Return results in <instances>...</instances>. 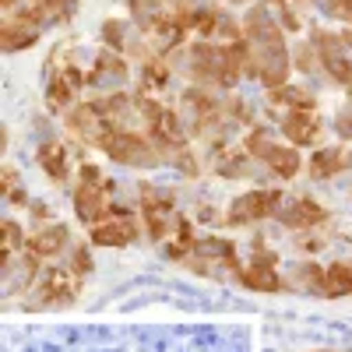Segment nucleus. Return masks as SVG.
Segmentation results:
<instances>
[{
    "label": "nucleus",
    "mask_w": 352,
    "mask_h": 352,
    "mask_svg": "<svg viewBox=\"0 0 352 352\" xmlns=\"http://www.w3.org/2000/svg\"><path fill=\"white\" fill-rule=\"evenodd\" d=\"M282 131L292 144H314L320 138V120L314 109H289V116L282 120Z\"/></svg>",
    "instance_id": "obj_10"
},
{
    "label": "nucleus",
    "mask_w": 352,
    "mask_h": 352,
    "mask_svg": "<svg viewBox=\"0 0 352 352\" xmlns=\"http://www.w3.org/2000/svg\"><path fill=\"white\" fill-rule=\"evenodd\" d=\"M264 162H268V169L275 176H282V180H292V176L300 173V155H296V148H289V144H278Z\"/></svg>",
    "instance_id": "obj_16"
},
{
    "label": "nucleus",
    "mask_w": 352,
    "mask_h": 352,
    "mask_svg": "<svg viewBox=\"0 0 352 352\" xmlns=\"http://www.w3.org/2000/svg\"><path fill=\"white\" fill-rule=\"evenodd\" d=\"M282 208V194L278 190H250L240 194L236 201L229 204V226H247V222H261L272 219Z\"/></svg>",
    "instance_id": "obj_4"
},
{
    "label": "nucleus",
    "mask_w": 352,
    "mask_h": 352,
    "mask_svg": "<svg viewBox=\"0 0 352 352\" xmlns=\"http://www.w3.org/2000/svg\"><path fill=\"white\" fill-rule=\"evenodd\" d=\"M36 43H39V28L21 25L11 14H4V36H0L4 53H18V50H28V46H36Z\"/></svg>",
    "instance_id": "obj_13"
},
{
    "label": "nucleus",
    "mask_w": 352,
    "mask_h": 352,
    "mask_svg": "<svg viewBox=\"0 0 352 352\" xmlns=\"http://www.w3.org/2000/svg\"><path fill=\"white\" fill-rule=\"evenodd\" d=\"M324 219H328V212L310 197H296V201H289V204L278 208V222L289 226V229H310V226L324 222Z\"/></svg>",
    "instance_id": "obj_9"
},
{
    "label": "nucleus",
    "mask_w": 352,
    "mask_h": 352,
    "mask_svg": "<svg viewBox=\"0 0 352 352\" xmlns=\"http://www.w3.org/2000/svg\"><path fill=\"white\" fill-rule=\"evenodd\" d=\"M36 162L46 173V180H53L56 187L71 176V148L64 141H43L36 148Z\"/></svg>",
    "instance_id": "obj_7"
},
{
    "label": "nucleus",
    "mask_w": 352,
    "mask_h": 352,
    "mask_svg": "<svg viewBox=\"0 0 352 352\" xmlns=\"http://www.w3.org/2000/svg\"><path fill=\"white\" fill-rule=\"evenodd\" d=\"M342 43H345V50H352V28H345V32H342Z\"/></svg>",
    "instance_id": "obj_21"
},
{
    "label": "nucleus",
    "mask_w": 352,
    "mask_h": 352,
    "mask_svg": "<svg viewBox=\"0 0 352 352\" xmlns=\"http://www.w3.org/2000/svg\"><path fill=\"white\" fill-rule=\"evenodd\" d=\"M328 67V78L331 81H342V85H352V64H349V56H331V60H320Z\"/></svg>",
    "instance_id": "obj_17"
},
{
    "label": "nucleus",
    "mask_w": 352,
    "mask_h": 352,
    "mask_svg": "<svg viewBox=\"0 0 352 352\" xmlns=\"http://www.w3.org/2000/svg\"><path fill=\"white\" fill-rule=\"evenodd\" d=\"M67 268H71L78 278H85L88 272H92V250H88V247H74V250H71V264H67Z\"/></svg>",
    "instance_id": "obj_18"
},
{
    "label": "nucleus",
    "mask_w": 352,
    "mask_h": 352,
    "mask_svg": "<svg viewBox=\"0 0 352 352\" xmlns=\"http://www.w3.org/2000/svg\"><path fill=\"white\" fill-rule=\"evenodd\" d=\"M127 36H131V21L127 18H106L102 21V43L113 53H131L134 39H127Z\"/></svg>",
    "instance_id": "obj_14"
},
{
    "label": "nucleus",
    "mask_w": 352,
    "mask_h": 352,
    "mask_svg": "<svg viewBox=\"0 0 352 352\" xmlns=\"http://www.w3.org/2000/svg\"><path fill=\"white\" fill-rule=\"evenodd\" d=\"M67 240H71V232H67V226L64 222H46V226H39L32 236H28V243H25V250L28 254H36L39 261H50V257H56L64 247H67Z\"/></svg>",
    "instance_id": "obj_8"
},
{
    "label": "nucleus",
    "mask_w": 352,
    "mask_h": 352,
    "mask_svg": "<svg viewBox=\"0 0 352 352\" xmlns=\"http://www.w3.org/2000/svg\"><path fill=\"white\" fill-rule=\"evenodd\" d=\"M127 78H131V67L120 53H99L92 71H88V85L102 88V92H124Z\"/></svg>",
    "instance_id": "obj_6"
},
{
    "label": "nucleus",
    "mask_w": 352,
    "mask_h": 352,
    "mask_svg": "<svg viewBox=\"0 0 352 352\" xmlns=\"http://www.w3.org/2000/svg\"><path fill=\"white\" fill-rule=\"evenodd\" d=\"M352 166V152L345 144H335V148H317L310 159V176L314 180H328V176H338L342 169Z\"/></svg>",
    "instance_id": "obj_11"
},
{
    "label": "nucleus",
    "mask_w": 352,
    "mask_h": 352,
    "mask_svg": "<svg viewBox=\"0 0 352 352\" xmlns=\"http://www.w3.org/2000/svg\"><path fill=\"white\" fill-rule=\"evenodd\" d=\"M102 152L113 162L131 166V169H155V166H162V152L155 148V141L148 134H138V131H116Z\"/></svg>",
    "instance_id": "obj_3"
},
{
    "label": "nucleus",
    "mask_w": 352,
    "mask_h": 352,
    "mask_svg": "<svg viewBox=\"0 0 352 352\" xmlns=\"http://www.w3.org/2000/svg\"><path fill=\"white\" fill-rule=\"evenodd\" d=\"M236 278L254 292H282V278L275 275V264L254 261V264H247V268H236Z\"/></svg>",
    "instance_id": "obj_12"
},
{
    "label": "nucleus",
    "mask_w": 352,
    "mask_h": 352,
    "mask_svg": "<svg viewBox=\"0 0 352 352\" xmlns=\"http://www.w3.org/2000/svg\"><path fill=\"white\" fill-rule=\"evenodd\" d=\"M109 180L99 173V166H81L78 169V187H74V212L85 226H96L109 215Z\"/></svg>",
    "instance_id": "obj_1"
},
{
    "label": "nucleus",
    "mask_w": 352,
    "mask_h": 352,
    "mask_svg": "<svg viewBox=\"0 0 352 352\" xmlns=\"http://www.w3.org/2000/svg\"><path fill=\"white\" fill-rule=\"evenodd\" d=\"M352 292V264L335 261L331 268H324V296H349Z\"/></svg>",
    "instance_id": "obj_15"
},
{
    "label": "nucleus",
    "mask_w": 352,
    "mask_h": 352,
    "mask_svg": "<svg viewBox=\"0 0 352 352\" xmlns=\"http://www.w3.org/2000/svg\"><path fill=\"white\" fill-rule=\"evenodd\" d=\"M64 4H67V8H74V4H78V0H64Z\"/></svg>",
    "instance_id": "obj_22"
},
{
    "label": "nucleus",
    "mask_w": 352,
    "mask_h": 352,
    "mask_svg": "<svg viewBox=\"0 0 352 352\" xmlns=\"http://www.w3.org/2000/svg\"><path fill=\"white\" fill-rule=\"evenodd\" d=\"M78 289H81V278L71 268L50 264V268L39 272V278L32 285L36 303H28V310H60V307H71L78 300Z\"/></svg>",
    "instance_id": "obj_2"
},
{
    "label": "nucleus",
    "mask_w": 352,
    "mask_h": 352,
    "mask_svg": "<svg viewBox=\"0 0 352 352\" xmlns=\"http://www.w3.org/2000/svg\"><path fill=\"white\" fill-rule=\"evenodd\" d=\"M335 131H338V138H345V141L352 138V102H349V106H345V109L335 116Z\"/></svg>",
    "instance_id": "obj_19"
},
{
    "label": "nucleus",
    "mask_w": 352,
    "mask_h": 352,
    "mask_svg": "<svg viewBox=\"0 0 352 352\" xmlns=\"http://www.w3.org/2000/svg\"><path fill=\"white\" fill-rule=\"evenodd\" d=\"M32 215H36L43 226H46V219H53V212L46 208V201H32Z\"/></svg>",
    "instance_id": "obj_20"
},
{
    "label": "nucleus",
    "mask_w": 352,
    "mask_h": 352,
    "mask_svg": "<svg viewBox=\"0 0 352 352\" xmlns=\"http://www.w3.org/2000/svg\"><path fill=\"white\" fill-rule=\"evenodd\" d=\"M138 232H141L138 215H106L102 222L92 226L88 240H92L96 247H127V243L138 240Z\"/></svg>",
    "instance_id": "obj_5"
}]
</instances>
